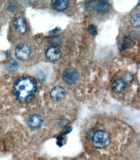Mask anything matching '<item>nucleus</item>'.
Wrapping results in <instances>:
<instances>
[{
    "instance_id": "nucleus-1",
    "label": "nucleus",
    "mask_w": 140,
    "mask_h": 160,
    "mask_svg": "<svg viewBox=\"0 0 140 160\" xmlns=\"http://www.w3.org/2000/svg\"><path fill=\"white\" fill-rule=\"evenodd\" d=\"M36 90V83L33 78L22 77L15 82L13 86V94L18 101L27 103L33 98Z\"/></svg>"
},
{
    "instance_id": "nucleus-2",
    "label": "nucleus",
    "mask_w": 140,
    "mask_h": 160,
    "mask_svg": "<svg viewBox=\"0 0 140 160\" xmlns=\"http://www.w3.org/2000/svg\"><path fill=\"white\" fill-rule=\"evenodd\" d=\"M110 142H111V138L106 131H98L93 135L92 143L96 148H105L109 145Z\"/></svg>"
},
{
    "instance_id": "nucleus-3",
    "label": "nucleus",
    "mask_w": 140,
    "mask_h": 160,
    "mask_svg": "<svg viewBox=\"0 0 140 160\" xmlns=\"http://www.w3.org/2000/svg\"><path fill=\"white\" fill-rule=\"evenodd\" d=\"M63 79L64 82L68 85H72L77 82L79 79V73L76 70L72 67H68L63 72Z\"/></svg>"
},
{
    "instance_id": "nucleus-4",
    "label": "nucleus",
    "mask_w": 140,
    "mask_h": 160,
    "mask_svg": "<svg viewBox=\"0 0 140 160\" xmlns=\"http://www.w3.org/2000/svg\"><path fill=\"white\" fill-rule=\"evenodd\" d=\"M31 54V50L30 47L26 45H20L17 47L15 51L16 58L22 61H25L28 59Z\"/></svg>"
},
{
    "instance_id": "nucleus-5",
    "label": "nucleus",
    "mask_w": 140,
    "mask_h": 160,
    "mask_svg": "<svg viewBox=\"0 0 140 160\" xmlns=\"http://www.w3.org/2000/svg\"><path fill=\"white\" fill-rule=\"evenodd\" d=\"M43 123L42 116L38 114H34L30 116L27 120L28 127L32 130H36L41 127Z\"/></svg>"
},
{
    "instance_id": "nucleus-6",
    "label": "nucleus",
    "mask_w": 140,
    "mask_h": 160,
    "mask_svg": "<svg viewBox=\"0 0 140 160\" xmlns=\"http://www.w3.org/2000/svg\"><path fill=\"white\" fill-rule=\"evenodd\" d=\"M45 56L48 61L55 62L59 59L61 57V52L59 49L56 47H49L45 52Z\"/></svg>"
},
{
    "instance_id": "nucleus-7",
    "label": "nucleus",
    "mask_w": 140,
    "mask_h": 160,
    "mask_svg": "<svg viewBox=\"0 0 140 160\" xmlns=\"http://www.w3.org/2000/svg\"><path fill=\"white\" fill-rule=\"evenodd\" d=\"M14 27L19 34H25L27 31V25L25 20L22 17H18L14 20Z\"/></svg>"
},
{
    "instance_id": "nucleus-8",
    "label": "nucleus",
    "mask_w": 140,
    "mask_h": 160,
    "mask_svg": "<svg viewBox=\"0 0 140 160\" xmlns=\"http://www.w3.org/2000/svg\"><path fill=\"white\" fill-rule=\"evenodd\" d=\"M51 97L54 102H60L65 97V89L59 86L54 87L51 92Z\"/></svg>"
},
{
    "instance_id": "nucleus-9",
    "label": "nucleus",
    "mask_w": 140,
    "mask_h": 160,
    "mask_svg": "<svg viewBox=\"0 0 140 160\" xmlns=\"http://www.w3.org/2000/svg\"><path fill=\"white\" fill-rule=\"evenodd\" d=\"M111 87L114 92L122 93L126 88V83L122 79H116L112 82Z\"/></svg>"
},
{
    "instance_id": "nucleus-10",
    "label": "nucleus",
    "mask_w": 140,
    "mask_h": 160,
    "mask_svg": "<svg viewBox=\"0 0 140 160\" xmlns=\"http://www.w3.org/2000/svg\"><path fill=\"white\" fill-rule=\"evenodd\" d=\"M69 2L67 0H57L52 2V7L53 9L57 11H63L68 7Z\"/></svg>"
},
{
    "instance_id": "nucleus-11",
    "label": "nucleus",
    "mask_w": 140,
    "mask_h": 160,
    "mask_svg": "<svg viewBox=\"0 0 140 160\" xmlns=\"http://www.w3.org/2000/svg\"><path fill=\"white\" fill-rule=\"evenodd\" d=\"M97 11L102 14H107L110 9V4L107 1H99L96 4Z\"/></svg>"
},
{
    "instance_id": "nucleus-12",
    "label": "nucleus",
    "mask_w": 140,
    "mask_h": 160,
    "mask_svg": "<svg viewBox=\"0 0 140 160\" xmlns=\"http://www.w3.org/2000/svg\"><path fill=\"white\" fill-rule=\"evenodd\" d=\"M131 23L134 28H138L139 27V14H135L131 18Z\"/></svg>"
},
{
    "instance_id": "nucleus-13",
    "label": "nucleus",
    "mask_w": 140,
    "mask_h": 160,
    "mask_svg": "<svg viewBox=\"0 0 140 160\" xmlns=\"http://www.w3.org/2000/svg\"><path fill=\"white\" fill-rule=\"evenodd\" d=\"M18 68V65L17 63L14 61L9 63L7 65V69L10 72H14V71H17Z\"/></svg>"
},
{
    "instance_id": "nucleus-14",
    "label": "nucleus",
    "mask_w": 140,
    "mask_h": 160,
    "mask_svg": "<svg viewBox=\"0 0 140 160\" xmlns=\"http://www.w3.org/2000/svg\"><path fill=\"white\" fill-rule=\"evenodd\" d=\"M133 79V76L132 75L129 73V72H127L125 75H124V77H123V81L125 82V83H131V82L132 81Z\"/></svg>"
},
{
    "instance_id": "nucleus-15",
    "label": "nucleus",
    "mask_w": 140,
    "mask_h": 160,
    "mask_svg": "<svg viewBox=\"0 0 140 160\" xmlns=\"http://www.w3.org/2000/svg\"><path fill=\"white\" fill-rule=\"evenodd\" d=\"M88 31L92 36H95L97 34V28L94 25H90L88 27Z\"/></svg>"
},
{
    "instance_id": "nucleus-16",
    "label": "nucleus",
    "mask_w": 140,
    "mask_h": 160,
    "mask_svg": "<svg viewBox=\"0 0 140 160\" xmlns=\"http://www.w3.org/2000/svg\"><path fill=\"white\" fill-rule=\"evenodd\" d=\"M18 8V4L16 2H11L8 5V8L10 11H14L15 10Z\"/></svg>"
},
{
    "instance_id": "nucleus-17",
    "label": "nucleus",
    "mask_w": 140,
    "mask_h": 160,
    "mask_svg": "<svg viewBox=\"0 0 140 160\" xmlns=\"http://www.w3.org/2000/svg\"><path fill=\"white\" fill-rule=\"evenodd\" d=\"M51 44L52 45V47H56L57 45L59 44V38H55L52 39L51 41Z\"/></svg>"
}]
</instances>
